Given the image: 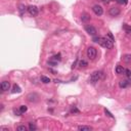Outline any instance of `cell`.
I'll return each instance as SVG.
<instances>
[{"instance_id":"7a4b0ae2","label":"cell","mask_w":131,"mask_h":131,"mask_svg":"<svg viewBox=\"0 0 131 131\" xmlns=\"http://www.w3.org/2000/svg\"><path fill=\"white\" fill-rule=\"evenodd\" d=\"M103 72L102 71H95L93 73L91 74L90 76V82L92 84H95L96 82H98V80H101V79L103 78Z\"/></svg>"},{"instance_id":"4fadbf2b","label":"cell","mask_w":131,"mask_h":131,"mask_svg":"<svg viewBox=\"0 0 131 131\" xmlns=\"http://www.w3.org/2000/svg\"><path fill=\"white\" fill-rule=\"evenodd\" d=\"M41 82H43L44 84H47L50 82V79L48 77H45V76H41Z\"/></svg>"},{"instance_id":"44dd1931","label":"cell","mask_w":131,"mask_h":131,"mask_svg":"<svg viewBox=\"0 0 131 131\" xmlns=\"http://www.w3.org/2000/svg\"><path fill=\"white\" fill-rule=\"evenodd\" d=\"M116 1L121 5H126L127 3H128V0H116Z\"/></svg>"},{"instance_id":"8fae6325","label":"cell","mask_w":131,"mask_h":131,"mask_svg":"<svg viewBox=\"0 0 131 131\" xmlns=\"http://www.w3.org/2000/svg\"><path fill=\"white\" fill-rule=\"evenodd\" d=\"M123 60L127 64H130L131 63V54H125L123 56Z\"/></svg>"},{"instance_id":"7c38bea8","label":"cell","mask_w":131,"mask_h":131,"mask_svg":"<svg viewBox=\"0 0 131 131\" xmlns=\"http://www.w3.org/2000/svg\"><path fill=\"white\" fill-rule=\"evenodd\" d=\"M20 91H22V90H20V86H18V85H15V86H13V87H12V90H11L12 93H16V92H18V93H20Z\"/></svg>"},{"instance_id":"9a60e30c","label":"cell","mask_w":131,"mask_h":131,"mask_svg":"<svg viewBox=\"0 0 131 131\" xmlns=\"http://www.w3.org/2000/svg\"><path fill=\"white\" fill-rule=\"evenodd\" d=\"M29 129H30L31 131H35V130L37 129V127H36V125H35V123L30 122V123H29Z\"/></svg>"},{"instance_id":"277c9868","label":"cell","mask_w":131,"mask_h":131,"mask_svg":"<svg viewBox=\"0 0 131 131\" xmlns=\"http://www.w3.org/2000/svg\"><path fill=\"white\" fill-rule=\"evenodd\" d=\"M85 31L87 32L89 35H91V36H95L96 35V33H97V31H96V29L94 28L93 26H86L85 27Z\"/></svg>"},{"instance_id":"6da1fadb","label":"cell","mask_w":131,"mask_h":131,"mask_svg":"<svg viewBox=\"0 0 131 131\" xmlns=\"http://www.w3.org/2000/svg\"><path fill=\"white\" fill-rule=\"evenodd\" d=\"M92 40H93L94 42L98 43L101 46L106 48V49H111L114 46V42L108 37H93Z\"/></svg>"},{"instance_id":"7402d4cb","label":"cell","mask_w":131,"mask_h":131,"mask_svg":"<svg viewBox=\"0 0 131 131\" xmlns=\"http://www.w3.org/2000/svg\"><path fill=\"white\" fill-rule=\"evenodd\" d=\"M52 60H53L54 61L60 60V53H58V54H56V55H54V56L52 57Z\"/></svg>"},{"instance_id":"ffe728a7","label":"cell","mask_w":131,"mask_h":131,"mask_svg":"<svg viewBox=\"0 0 131 131\" xmlns=\"http://www.w3.org/2000/svg\"><path fill=\"white\" fill-rule=\"evenodd\" d=\"M90 20V16H89L88 15H86V13H84L83 16H82V20H83V22H87V20Z\"/></svg>"},{"instance_id":"9c48e42d","label":"cell","mask_w":131,"mask_h":131,"mask_svg":"<svg viewBox=\"0 0 131 131\" xmlns=\"http://www.w3.org/2000/svg\"><path fill=\"white\" fill-rule=\"evenodd\" d=\"M131 85V80H122V81H120L119 82V86L121 88H127L128 86Z\"/></svg>"},{"instance_id":"f1b7e54d","label":"cell","mask_w":131,"mask_h":131,"mask_svg":"<svg viewBox=\"0 0 131 131\" xmlns=\"http://www.w3.org/2000/svg\"><path fill=\"white\" fill-rule=\"evenodd\" d=\"M0 129H1V130H6V131H8V128H4V127H1Z\"/></svg>"},{"instance_id":"3957f363","label":"cell","mask_w":131,"mask_h":131,"mask_svg":"<svg viewBox=\"0 0 131 131\" xmlns=\"http://www.w3.org/2000/svg\"><path fill=\"white\" fill-rule=\"evenodd\" d=\"M96 55H97V51H96V49L94 47H88L87 48V56L88 58H90V60H94V58L96 57Z\"/></svg>"},{"instance_id":"2e32d148","label":"cell","mask_w":131,"mask_h":131,"mask_svg":"<svg viewBox=\"0 0 131 131\" xmlns=\"http://www.w3.org/2000/svg\"><path fill=\"white\" fill-rule=\"evenodd\" d=\"M19 10H20V15H23L24 13H25V11H26V6H25V5H20V8H19Z\"/></svg>"},{"instance_id":"d6986e66","label":"cell","mask_w":131,"mask_h":131,"mask_svg":"<svg viewBox=\"0 0 131 131\" xmlns=\"http://www.w3.org/2000/svg\"><path fill=\"white\" fill-rule=\"evenodd\" d=\"M79 66H80L81 68H82V67H87L88 64H87V61H86V60H80V63H79Z\"/></svg>"},{"instance_id":"4dcf8cb0","label":"cell","mask_w":131,"mask_h":131,"mask_svg":"<svg viewBox=\"0 0 131 131\" xmlns=\"http://www.w3.org/2000/svg\"><path fill=\"white\" fill-rule=\"evenodd\" d=\"M110 1H115V0H110Z\"/></svg>"},{"instance_id":"cb8c5ba5","label":"cell","mask_w":131,"mask_h":131,"mask_svg":"<svg viewBox=\"0 0 131 131\" xmlns=\"http://www.w3.org/2000/svg\"><path fill=\"white\" fill-rule=\"evenodd\" d=\"M16 130H19V131H26L27 130V127L26 126H18V127H16Z\"/></svg>"},{"instance_id":"603a6c76","label":"cell","mask_w":131,"mask_h":131,"mask_svg":"<svg viewBox=\"0 0 131 131\" xmlns=\"http://www.w3.org/2000/svg\"><path fill=\"white\" fill-rule=\"evenodd\" d=\"M125 75L127 76V78H128V79H129V80H131V71H130V70H127V69H126Z\"/></svg>"},{"instance_id":"e0dca14e","label":"cell","mask_w":131,"mask_h":131,"mask_svg":"<svg viewBox=\"0 0 131 131\" xmlns=\"http://www.w3.org/2000/svg\"><path fill=\"white\" fill-rule=\"evenodd\" d=\"M20 111L22 114H24V113H26L27 111H28V108H27L26 106H20Z\"/></svg>"},{"instance_id":"83f0119b","label":"cell","mask_w":131,"mask_h":131,"mask_svg":"<svg viewBox=\"0 0 131 131\" xmlns=\"http://www.w3.org/2000/svg\"><path fill=\"white\" fill-rule=\"evenodd\" d=\"M72 113H79V110L77 109V108H75V106H74V108L73 109H72V111H71Z\"/></svg>"},{"instance_id":"5b68a950","label":"cell","mask_w":131,"mask_h":131,"mask_svg":"<svg viewBox=\"0 0 131 131\" xmlns=\"http://www.w3.org/2000/svg\"><path fill=\"white\" fill-rule=\"evenodd\" d=\"M92 10H93V12L98 16L102 15V13H103V9L101 5H94L93 7H92Z\"/></svg>"},{"instance_id":"52a82bcc","label":"cell","mask_w":131,"mask_h":131,"mask_svg":"<svg viewBox=\"0 0 131 131\" xmlns=\"http://www.w3.org/2000/svg\"><path fill=\"white\" fill-rule=\"evenodd\" d=\"M0 88H1V90L4 92V91H7L9 90V88H10V83L8 81H3L1 85H0Z\"/></svg>"},{"instance_id":"ba28073f","label":"cell","mask_w":131,"mask_h":131,"mask_svg":"<svg viewBox=\"0 0 131 131\" xmlns=\"http://www.w3.org/2000/svg\"><path fill=\"white\" fill-rule=\"evenodd\" d=\"M110 15L111 16H117V15H120V8L118 7H112L111 9H110Z\"/></svg>"},{"instance_id":"8992f818","label":"cell","mask_w":131,"mask_h":131,"mask_svg":"<svg viewBox=\"0 0 131 131\" xmlns=\"http://www.w3.org/2000/svg\"><path fill=\"white\" fill-rule=\"evenodd\" d=\"M28 12L30 13L31 15H33V16H35L38 15V8H37V6L35 5H30L29 7H28Z\"/></svg>"},{"instance_id":"484cf974","label":"cell","mask_w":131,"mask_h":131,"mask_svg":"<svg viewBox=\"0 0 131 131\" xmlns=\"http://www.w3.org/2000/svg\"><path fill=\"white\" fill-rule=\"evenodd\" d=\"M13 113H15L16 116H20V115H22V113H20V109H19V110L15 109V110H13Z\"/></svg>"},{"instance_id":"ac0fdd59","label":"cell","mask_w":131,"mask_h":131,"mask_svg":"<svg viewBox=\"0 0 131 131\" xmlns=\"http://www.w3.org/2000/svg\"><path fill=\"white\" fill-rule=\"evenodd\" d=\"M78 129L79 130H91L92 128L89 126H78Z\"/></svg>"},{"instance_id":"d4e9b609","label":"cell","mask_w":131,"mask_h":131,"mask_svg":"<svg viewBox=\"0 0 131 131\" xmlns=\"http://www.w3.org/2000/svg\"><path fill=\"white\" fill-rule=\"evenodd\" d=\"M105 113H106V115H108V116L110 117V118H114V116L112 115V113H111V112H110V111H109V110H106V109H105Z\"/></svg>"},{"instance_id":"f546056e","label":"cell","mask_w":131,"mask_h":131,"mask_svg":"<svg viewBox=\"0 0 131 131\" xmlns=\"http://www.w3.org/2000/svg\"><path fill=\"white\" fill-rule=\"evenodd\" d=\"M101 1H103V2H109L110 0H101Z\"/></svg>"},{"instance_id":"5bb4252c","label":"cell","mask_w":131,"mask_h":131,"mask_svg":"<svg viewBox=\"0 0 131 131\" xmlns=\"http://www.w3.org/2000/svg\"><path fill=\"white\" fill-rule=\"evenodd\" d=\"M123 29L126 31V33H128V34H131V27L128 26L127 24H124V26H123Z\"/></svg>"},{"instance_id":"30bf717a","label":"cell","mask_w":131,"mask_h":131,"mask_svg":"<svg viewBox=\"0 0 131 131\" xmlns=\"http://www.w3.org/2000/svg\"><path fill=\"white\" fill-rule=\"evenodd\" d=\"M126 72V69L123 68L122 66H117L116 67V73L119 74V75H122V74H125Z\"/></svg>"},{"instance_id":"4316f807","label":"cell","mask_w":131,"mask_h":131,"mask_svg":"<svg viewBox=\"0 0 131 131\" xmlns=\"http://www.w3.org/2000/svg\"><path fill=\"white\" fill-rule=\"evenodd\" d=\"M108 38H110V39H111V40L113 41V42H114V41H115V39H114V37H113V35H112V33H109Z\"/></svg>"}]
</instances>
